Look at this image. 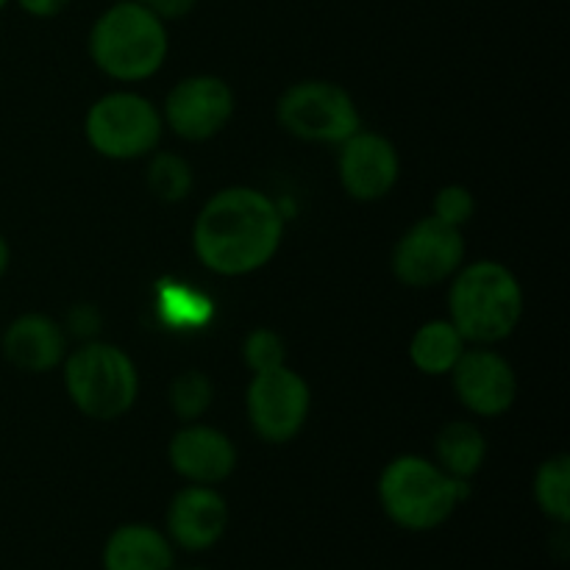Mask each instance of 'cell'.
<instances>
[{
    "instance_id": "d4e9b609",
    "label": "cell",
    "mask_w": 570,
    "mask_h": 570,
    "mask_svg": "<svg viewBox=\"0 0 570 570\" xmlns=\"http://www.w3.org/2000/svg\"><path fill=\"white\" fill-rule=\"evenodd\" d=\"M22 14L37 17V20H53L61 11H67L70 0H11Z\"/></svg>"
},
{
    "instance_id": "3957f363",
    "label": "cell",
    "mask_w": 570,
    "mask_h": 570,
    "mask_svg": "<svg viewBox=\"0 0 570 570\" xmlns=\"http://www.w3.org/2000/svg\"><path fill=\"white\" fill-rule=\"evenodd\" d=\"M523 287L515 273L495 259L462 265L451 276L449 321L471 345H495L523 321Z\"/></svg>"
},
{
    "instance_id": "4316f807",
    "label": "cell",
    "mask_w": 570,
    "mask_h": 570,
    "mask_svg": "<svg viewBox=\"0 0 570 570\" xmlns=\"http://www.w3.org/2000/svg\"><path fill=\"white\" fill-rule=\"evenodd\" d=\"M9 265H11V245H9V239L3 237V232H0V278L6 276Z\"/></svg>"
},
{
    "instance_id": "83f0119b",
    "label": "cell",
    "mask_w": 570,
    "mask_h": 570,
    "mask_svg": "<svg viewBox=\"0 0 570 570\" xmlns=\"http://www.w3.org/2000/svg\"><path fill=\"white\" fill-rule=\"evenodd\" d=\"M176 570H212V568H206V566H181V568H178L176 566Z\"/></svg>"
},
{
    "instance_id": "5bb4252c",
    "label": "cell",
    "mask_w": 570,
    "mask_h": 570,
    "mask_svg": "<svg viewBox=\"0 0 570 570\" xmlns=\"http://www.w3.org/2000/svg\"><path fill=\"white\" fill-rule=\"evenodd\" d=\"M167 460H170L173 471L187 484L217 488L237 471L239 454L237 445L232 443L226 432L195 421L173 434Z\"/></svg>"
},
{
    "instance_id": "ffe728a7",
    "label": "cell",
    "mask_w": 570,
    "mask_h": 570,
    "mask_svg": "<svg viewBox=\"0 0 570 570\" xmlns=\"http://www.w3.org/2000/svg\"><path fill=\"white\" fill-rule=\"evenodd\" d=\"M193 184V167H189V161L184 159V156L170 154V150H161V154L150 156L148 187L159 200H165V204H178V200L187 198Z\"/></svg>"
},
{
    "instance_id": "277c9868",
    "label": "cell",
    "mask_w": 570,
    "mask_h": 570,
    "mask_svg": "<svg viewBox=\"0 0 570 570\" xmlns=\"http://www.w3.org/2000/svg\"><path fill=\"white\" fill-rule=\"evenodd\" d=\"M170 53V31L159 14L139 0H115L89 31L95 67L115 81H145L156 76Z\"/></svg>"
},
{
    "instance_id": "5b68a950",
    "label": "cell",
    "mask_w": 570,
    "mask_h": 570,
    "mask_svg": "<svg viewBox=\"0 0 570 570\" xmlns=\"http://www.w3.org/2000/svg\"><path fill=\"white\" fill-rule=\"evenodd\" d=\"M65 387L72 406L92 421H117L139 395L131 356L104 340H89L65 356Z\"/></svg>"
},
{
    "instance_id": "9c48e42d",
    "label": "cell",
    "mask_w": 570,
    "mask_h": 570,
    "mask_svg": "<svg viewBox=\"0 0 570 570\" xmlns=\"http://www.w3.org/2000/svg\"><path fill=\"white\" fill-rule=\"evenodd\" d=\"M465 265L462 228L423 217L404 232L393 248V273L401 284L415 289L438 287Z\"/></svg>"
},
{
    "instance_id": "e0dca14e",
    "label": "cell",
    "mask_w": 570,
    "mask_h": 570,
    "mask_svg": "<svg viewBox=\"0 0 570 570\" xmlns=\"http://www.w3.org/2000/svg\"><path fill=\"white\" fill-rule=\"evenodd\" d=\"M484 460H488V440L476 423L451 421L440 429L438 443H434V462L449 476L471 482L482 471Z\"/></svg>"
},
{
    "instance_id": "8fae6325",
    "label": "cell",
    "mask_w": 570,
    "mask_h": 570,
    "mask_svg": "<svg viewBox=\"0 0 570 570\" xmlns=\"http://www.w3.org/2000/svg\"><path fill=\"white\" fill-rule=\"evenodd\" d=\"M228 521H232V512L220 490L209 484H184L167 504L161 529L176 551L206 554L226 538Z\"/></svg>"
},
{
    "instance_id": "ba28073f",
    "label": "cell",
    "mask_w": 570,
    "mask_h": 570,
    "mask_svg": "<svg viewBox=\"0 0 570 570\" xmlns=\"http://www.w3.org/2000/svg\"><path fill=\"white\" fill-rule=\"evenodd\" d=\"M312 390L301 373L284 365L271 367V371L254 373L245 395V410L254 432L265 443H289L298 438L309 417Z\"/></svg>"
},
{
    "instance_id": "7c38bea8",
    "label": "cell",
    "mask_w": 570,
    "mask_h": 570,
    "mask_svg": "<svg viewBox=\"0 0 570 570\" xmlns=\"http://www.w3.org/2000/svg\"><path fill=\"white\" fill-rule=\"evenodd\" d=\"M340 184L345 193L362 204L387 198L401 176V159L395 145L384 134L356 131L340 142L337 156Z\"/></svg>"
},
{
    "instance_id": "cb8c5ba5",
    "label": "cell",
    "mask_w": 570,
    "mask_h": 570,
    "mask_svg": "<svg viewBox=\"0 0 570 570\" xmlns=\"http://www.w3.org/2000/svg\"><path fill=\"white\" fill-rule=\"evenodd\" d=\"M139 3L148 6L154 14H159L165 22L184 20L187 14H193L198 0H139Z\"/></svg>"
},
{
    "instance_id": "d6986e66",
    "label": "cell",
    "mask_w": 570,
    "mask_h": 570,
    "mask_svg": "<svg viewBox=\"0 0 570 570\" xmlns=\"http://www.w3.org/2000/svg\"><path fill=\"white\" fill-rule=\"evenodd\" d=\"M534 504L554 527L566 529L570 523V456L554 454L540 462L534 473Z\"/></svg>"
},
{
    "instance_id": "52a82bcc",
    "label": "cell",
    "mask_w": 570,
    "mask_h": 570,
    "mask_svg": "<svg viewBox=\"0 0 570 570\" xmlns=\"http://www.w3.org/2000/svg\"><path fill=\"white\" fill-rule=\"evenodd\" d=\"M276 117L278 126L295 139L317 145H340L362 128L360 109L348 89L315 78L284 89Z\"/></svg>"
},
{
    "instance_id": "9a60e30c",
    "label": "cell",
    "mask_w": 570,
    "mask_h": 570,
    "mask_svg": "<svg viewBox=\"0 0 570 570\" xmlns=\"http://www.w3.org/2000/svg\"><path fill=\"white\" fill-rule=\"evenodd\" d=\"M0 348L9 365L22 373H48L67 356V332L48 315L26 312L6 326Z\"/></svg>"
},
{
    "instance_id": "7a4b0ae2",
    "label": "cell",
    "mask_w": 570,
    "mask_h": 570,
    "mask_svg": "<svg viewBox=\"0 0 570 570\" xmlns=\"http://www.w3.org/2000/svg\"><path fill=\"white\" fill-rule=\"evenodd\" d=\"M471 482L449 476L434 460L401 454L379 476V507L393 527L404 532H434L465 504Z\"/></svg>"
},
{
    "instance_id": "603a6c76",
    "label": "cell",
    "mask_w": 570,
    "mask_h": 570,
    "mask_svg": "<svg viewBox=\"0 0 570 570\" xmlns=\"http://www.w3.org/2000/svg\"><path fill=\"white\" fill-rule=\"evenodd\" d=\"M473 212H476V198H473L471 189L462 187V184H449V187H443L434 195L432 217H438L440 223L462 228L471 220Z\"/></svg>"
},
{
    "instance_id": "484cf974",
    "label": "cell",
    "mask_w": 570,
    "mask_h": 570,
    "mask_svg": "<svg viewBox=\"0 0 570 570\" xmlns=\"http://www.w3.org/2000/svg\"><path fill=\"white\" fill-rule=\"evenodd\" d=\"M70 332L78 334V337H92L100 326V315L92 304H78L76 309L70 312Z\"/></svg>"
},
{
    "instance_id": "30bf717a",
    "label": "cell",
    "mask_w": 570,
    "mask_h": 570,
    "mask_svg": "<svg viewBox=\"0 0 570 570\" xmlns=\"http://www.w3.org/2000/svg\"><path fill=\"white\" fill-rule=\"evenodd\" d=\"M237 100L220 76H189L167 92L161 120L187 142L217 137L234 117Z\"/></svg>"
},
{
    "instance_id": "8992f818",
    "label": "cell",
    "mask_w": 570,
    "mask_h": 570,
    "mask_svg": "<svg viewBox=\"0 0 570 570\" xmlns=\"http://www.w3.org/2000/svg\"><path fill=\"white\" fill-rule=\"evenodd\" d=\"M161 111L137 92H109L95 100L83 120L89 145L100 156L131 161L154 154L161 139Z\"/></svg>"
},
{
    "instance_id": "f1b7e54d",
    "label": "cell",
    "mask_w": 570,
    "mask_h": 570,
    "mask_svg": "<svg viewBox=\"0 0 570 570\" xmlns=\"http://www.w3.org/2000/svg\"><path fill=\"white\" fill-rule=\"evenodd\" d=\"M9 6H11V0H0V14H3V11L9 9Z\"/></svg>"
},
{
    "instance_id": "4fadbf2b",
    "label": "cell",
    "mask_w": 570,
    "mask_h": 570,
    "mask_svg": "<svg viewBox=\"0 0 570 570\" xmlns=\"http://www.w3.org/2000/svg\"><path fill=\"white\" fill-rule=\"evenodd\" d=\"M454 393L468 412L479 417H499L515 404L518 376L510 362L490 345L465 348L454 371Z\"/></svg>"
},
{
    "instance_id": "44dd1931",
    "label": "cell",
    "mask_w": 570,
    "mask_h": 570,
    "mask_svg": "<svg viewBox=\"0 0 570 570\" xmlns=\"http://www.w3.org/2000/svg\"><path fill=\"white\" fill-rule=\"evenodd\" d=\"M215 401V384L204 371H184L170 384V410L178 421L195 423L209 412Z\"/></svg>"
},
{
    "instance_id": "6da1fadb",
    "label": "cell",
    "mask_w": 570,
    "mask_h": 570,
    "mask_svg": "<svg viewBox=\"0 0 570 570\" xmlns=\"http://www.w3.org/2000/svg\"><path fill=\"white\" fill-rule=\"evenodd\" d=\"M282 239V209L254 187H226L215 193L193 226L195 256L217 276L256 273L276 256Z\"/></svg>"
},
{
    "instance_id": "7402d4cb",
    "label": "cell",
    "mask_w": 570,
    "mask_h": 570,
    "mask_svg": "<svg viewBox=\"0 0 570 570\" xmlns=\"http://www.w3.org/2000/svg\"><path fill=\"white\" fill-rule=\"evenodd\" d=\"M245 365L254 373L271 371V367L284 365V340L278 337L273 328H254V332L245 337L243 345Z\"/></svg>"
},
{
    "instance_id": "2e32d148",
    "label": "cell",
    "mask_w": 570,
    "mask_h": 570,
    "mask_svg": "<svg viewBox=\"0 0 570 570\" xmlns=\"http://www.w3.org/2000/svg\"><path fill=\"white\" fill-rule=\"evenodd\" d=\"M178 551L154 523H120L109 532L100 549L104 570H176Z\"/></svg>"
},
{
    "instance_id": "ac0fdd59",
    "label": "cell",
    "mask_w": 570,
    "mask_h": 570,
    "mask_svg": "<svg viewBox=\"0 0 570 570\" xmlns=\"http://www.w3.org/2000/svg\"><path fill=\"white\" fill-rule=\"evenodd\" d=\"M468 343L451 321H429L412 334L410 360L423 376H449Z\"/></svg>"
}]
</instances>
